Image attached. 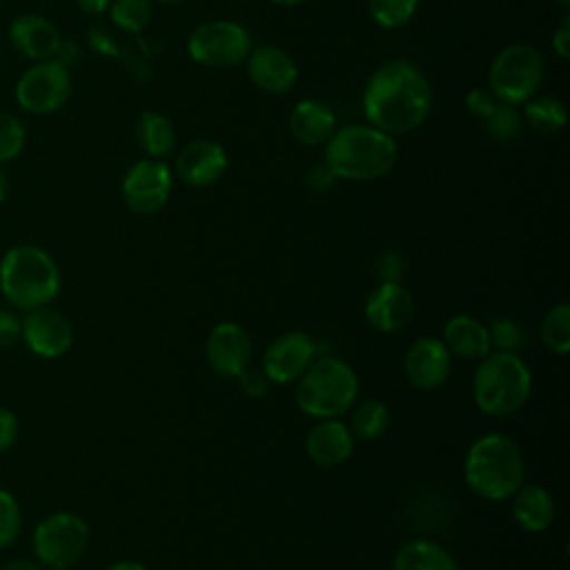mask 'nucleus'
<instances>
[{
  "label": "nucleus",
  "mask_w": 570,
  "mask_h": 570,
  "mask_svg": "<svg viewBox=\"0 0 570 570\" xmlns=\"http://www.w3.org/2000/svg\"><path fill=\"white\" fill-rule=\"evenodd\" d=\"M430 109V80L407 60L381 65L363 89V114L367 122L390 136L421 127Z\"/></svg>",
  "instance_id": "obj_1"
},
{
  "label": "nucleus",
  "mask_w": 570,
  "mask_h": 570,
  "mask_svg": "<svg viewBox=\"0 0 570 570\" xmlns=\"http://www.w3.org/2000/svg\"><path fill=\"white\" fill-rule=\"evenodd\" d=\"M399 158L394 136L372 125H343L325 142L323 160L341 180L365 183L392 171Z\"/></svg>",
  "instance_id": "obj_2"
},
{
  "label": "nucleus",
  "mask_w": 570,
  "mask_h": 570,
  "mask_svg": "<svg viewBox=\"0 0 570 570\" xmlns=\"http://www.w3.org/2000/svg\"><path fill=\"white\" fill-rule=\"evenodd\" d=\"M463 476L470 490L485 501L510 499L525 483L521 445L503 432L479 436L465 452Z\"/></svg>",
  "instance_id": "obj_3"
},
{
  "label": "nucleus",
  "mask_w": 570,
  "mask_h": 570,
  "mask_svg": "<svg viewBox=\"0 0 570 570\" xmlns=\"http://www.w3.org/2000/svg\"><path fill=\"white\" fill-rule=\"evenodd\" d=\"M0 292L18 309L49 305L60 292V269L38 245H16L0 261Z\"/></svg>",
  "instance_id": "obj_4"
},
{
  "label": "nucleus",
  "mask_w": 570,
  "mask_h": 570,
  "mask_svg": "<svg viewBox=\"0 0 570 570\" xmlns=\"http://www.w3.org/2000/svg\"><path fill=\"white\" fill-rule=\"evenodd\" d=\"M532 394V374L517 352H490L472 376L474 405L488 416L519 412Z\"/></svg>",
  "instance_id": "obj_5"
},
{
  "label": "nucleus",
  "mask_w": 570,
  "mask_h": 570,
  "mask_svg": "<svg viewBox=\"0 0 570 570\" xmlns=\"http://www.w3.org/2000/svg\"><path fill=\"white\" fill-rule=\"evenodd\" d=\"M358 396L356 372L338 356H316L296 381V405L314 419H338Z\"/></svg>",
  "instance_id": "obj_6"
},
{
  "label": "nucleus",
  "mask_w": 570,
  "mask_h": 570,
  "mask_svg": "<svg viewBox=\"0 0 570 570\" xmlns=\"http://www.w3.org/2000/svg\"><path fill=\"white\" fill-rule=\"evenodd\" d=\"M543 71L546 65L539 49L523 42L508 45L490 62L488 89L499 102L519 107L537 94Z\"/></svg>",
  "instance_id": "obj_7"
},
{
  "label": "nucleus",
  "mask_w": 570,
  "mask_h": 570,
  "mask_svg": "<svg viewBox=\"0 0 570 570\" xmlns=\"http://www.w3.org/2000/svg\"><path fill=\"white\" fill-rule=\"evenodd\" d=\"M89 546V525L73 512H53L33 530V554L40 566L62 568L73 566Z\"/></svg>",
  "instance_id": "obj_8"
},
{
  "label": "nucleus",
  "mask_w": 570,
  "mask_h": 570,
  "mask_svg": "<svg viewBox=\"0 0 570 570\" xmlns=\"http://www.w3.org/2000/svg\"><path fill=\"white\" fill-rule=\"evenodd\" d=\"M252 51L249 33L232 20H209L198 24L187 40V53L196 65L227 69L245 62Z\"/></svg>",
  "instance_id": "obj_9"
},
{
  "label": "nucleus",
  "mask_w": 570,
  "mask_h": 570,
  "mask_svg": "<svg viewBox=\"0 0 570 570\" xmlns=\"http://www.w3.org/2000/svg\"><path fill=\"white\" fill-rule=\"evenodd\" d=\"M16 102L33 116H49L65 107L71 96L69 69L58 60H40L16 82Z\"/></svg>",
  "instance_id": "obj_10"
},
{
  "label": "nucleus",
  "mask_w": 570,
  "mask_h": 570,
  "mask_svg": "<svg viewBox=\"0 0 570 570\" xmlns=\"http://www.w3.org/2000/svg\"><path fill=\"white\" fill-rule=\"evenodd\" d=\"M125 205L140 216L156 214L165 207L171 194V171L163 160H136L120 183Z\"/></svg>",
  "instance_id": "obj_11"
},
{
  "label": "nucleus",
  "mask_w": 570,
  "mask_h": 570,
  "mask_svg": "<svg viewBox=\"0 0 570 570\" xmlns=\"http://www.w3.org/2000/svg\"><path fill=\"white\" fill-rule=\"evenodd\" d=\"M316 356V341L303 330H289L267 345L261 370L269 383H296Z\"/></svg>",
  "instance_id": "obj_12"
},
{
  "label": "nucleus",
  "mask_w": 570,
  "mask_h": 570,
  "mask_svg": "<svg viewBox=\"0 0 570 570\" xmlns=\"http://www.w3.org/2000/svg\"><path fill=\"white\" fill-rule=\"evenodd\" d=\"M205 358L220 379H236L252 361V338L247 330L234 321L214 325L205 341Z\"/></svg>",
  "instance_id": "obj_13"
},
{
  "label": "nucleus",
  "mask_w": 570,
  "mask_h": 570,
  "mask_svg": "<svg viewBox=\"0 0 570 570\" xmlns=\"http://www.w3.org/2000/svg\"><path fill=\"white\" fill-rule=\"evenodd\" d=\"M20 338L36 356L58 358L71 347L73 330L60 312L45 305L24 314Z\"/></svg>",
  "instance_id": "obj_14"
},
{
  "label": "nucleus",
  "mask_w": 570,
  "mask_h": 570,
  "mask_svg": "<svg viewBox=\"0 0 570 570\" xmlns=\"http://www.w3.org/2000/svg\"><path fill=\"white\" fill-rule=\"evenodd\" d=\"M365 321L372 330L394 334L414 316V296L403 283H379L365 298Z\"/></svg>",
  "instance_id": "obj_15"
},
{
  "label": "nucleus",
  "mask_w": 570,
  "mask_h": 570,
  "mask_svg": "<svg viewBox=\"0 0 570 570\" xmlns=\"http://www.w3.org/2000/svg\"><path fill=\"white\" fill-rule=\"evenodd\" d=\"M403 370L414 387L436 390L448 381L452 372V354L441 338L421 336L405 352Z\"/></svg>",
  "instance_id": "obj_16"
},
{
  "label": "nucleus",
  "mask_w": 570,
  "mask_h": 570,
  "mask_svg": "<svg viewBox=\"0 0 570 570\" xmlns=\"http://www.w3.org/2000/svg\"><path fill=\"white\" fill-rule=\"evenodd\" d=\"M249 80L265 94H287L298 80V67L294 58L276 45H261L245 58Z\"/></svg>",
  "instance_id": "obj_17"
},
{
  "label": "nucleus",
  "mask_w": 570,
  "mask_h": 570,
  "mask_svg": "<svg viewBox=\"0 0 570 570\" xmlns=\"http://www.w3.org/2000/svg\"><path fill=\"white\" fill-rule=\"evenodd\" d=\"M174 167L183 183L191 187H209L227 171V151L216 140L198 138L176 154Z\"/></svg>",
  "instance_id": "obj_18"
},
{
  "label": "nucleus",
  "mask_w": 570,
  "mask_h": 570,
  "mask_svg": "<svg viewBox=\"0 0 570 570\" xmlns=\"http://www.w3.org/2000/svg\"><path fill=\"white\" fill-rule=\"evenodd\" d=\"M9 42L24 58L40 62L56 58L62 36L49 18L40 13H20L9 24Z\"/></svg>",
  "instance_id": "obj_19"
},
{
  "label": "nucleus",
  "mask_w": 570,
  "mask_h": 570,
  "mask_svg": "<svg viewBox=\"0 0 570 570\" xmlns=\"http://www.w3.org/2000/svg\"><path fill=\"white\" fill-rule=\"evenodd\" d=\"M354 434L338 419H318L305 436V454L318 468H336L350 459Z\"/></svg>",
  "instance_id": "obj_20"
},
{
  "label": "nucleus",
  "mask_w": 570,
  "mask_h": 570,
  "mask_svg": "<svg viewBox=\"0 0 570 570\" xmlns=\"http://www.w3.org/2000/svg\"><path fill=\"white\" fill-rule=\"evenodd\" d=\"M287 125L292 136L298 142L316 147V145H325L327 138L334 134L336 116L327 102L316 98H305L292 107Z\"/></svg>",
  "instance_id": "obj_21"
},
{
  "label": "nucleus",
  "mask_w": 570,
  "mask_h": 570,
  "mask_svg": "<svg viewBox=\"0 0 570 570\" xmlns=\"http://www.w3.org/2000/svg\"><path fill=\"white\" fill-rule=\"evenodd\" d=\"M441 341L452 356L468 361H481L485 354L492 352L488 325L470 314H456L448 318Z\"/></svg>",
  "instance_id": "obj_22"
},
{
  "label": "nucleus",
  "mask_w": 570,
  "mask_h": 570,
  "mask_svg": "<svg viewBox=\"0 0 570 570\" xmlns=\"http://www.w3.org/2000/svg\"><path fill=\"white\" fill-rule=\"evenodd\" d=\"M512 517L525 532H543L554 521V499L539 483H523L512 497Z\"/></svg>",
  "instance_id": "obj_23"
},
{
  "label": "nucleus",
  "mask_w": 570,
  "mask_h": 570,
  "mask_svg": "<svg viewBox=\"0 0 570 570\" xmlns=\"http://www.w3.org/2000/svg\"><path fill=\"white\" fill-rule=\"evenodd\" d=\"M392 570H459L452 554L436 541L414 539L403 543L392 561Z\"/></svg>",
  "instance_id": "obj_24"
},
{
  "label": "nucleus",
  "mask_w": 570,
  "mask_h": 570,
  "mask_svg": "<svg viewBox=\"0 0 570 570\" xmlns=\"http://www.w3.org/2000/svg\"><path fill=\"white\" fill-rule=\"evenodd\" d=\"M136 140L147 158L163 160L176 149V129L167 116L158 111H142L136 120Z\"/></svg>",
  "instance_id": "obj_25"
},
{
  "label": "nucleus",
  "mask_w": 570,
  "mask_h": 570,
  "mask_svg": "<svg viewBox=\"0 0 570 570\" xmlns=\"http://www.w3.org/2000/svg\"><path fill=\"white\" fill-rule=\"evenodd\" d=\"M350 410L352 412H350L347 428L356 439L374 441V439H379L387 432L392 414H390V407L383 401L367 399V401H361L358 405L354 403Z\"/></svg>",
  "instance_id": "obj_26"
},
{
  "label": "nucleus",
  "mask_w": 570,
  "mask_h": 570,
  "mask_svg": "<svg viewBox=\"0 0 570 570\" xmlns=\"http://www.w3.org/2000/svg\"><path fill=\"white\" fill-rule=\"evenodd\" d=\"M521 118L539 134H554L566 125V107L559 98L552 96H532L523 102Z\"/></svg>",
  "instance_id": "obj_27"
},
{
  "label": "nucleus",
  "mask_w": 570,
  "mask_h": 570,
  "mask_svg": "<svg viewBox=\"0 0 570 570\" xmlns=\"http://www.w3.org/2000/svg\"><path fill=\"white\" fill-rule=\"evenodd\" d=\"M541 341L543 345L559 356L570 352V305L557 303L552 305L541 321Z\"/></svg>",
  "instance_id": "obj_28"
},
{
  "label": "nucleus",
  "mask_w": 570,
  "mask_h": 570,
  "mask_svg": "<svg viewBox=\"0 0 570 570\" xmlns=\"http://www.w3.org/2000/svg\"><path fill=\"white\" fill-rule=\"evenodd\" d=\"M109 16L118 29L138 33L151 20V0H111Z\"/></svg>",
  "instance_id": "obj_29"
},
{
  "label": "nucleus",
  "mask_w": 570,
  "mask_h": 570,
  "mask_svg": "<svg viewBox=\"0 0 570 570\" xmlns=\"http://www.w3.org/2000/svg\"><path fill=\"white\" fill-rule=\"evenodd\" d=\"M370 16L383 29H399L412 20L419 0H370Z\"/></svg>",
  "instance_id": "obj_30"
},
{
  "label": "nucleus",
  "mask_w": 570,
  "mask_h": 570,
  "mask_svg": "<svg viewBox=\"0 0 570 570\" xmlns=\"http://www.w3.org/2000/svg\"><path fill=\"white\" fill-rule=\"evenodd\" d=\"M483 122H485L483 127H485L488 136L499 142H512L523 129L521 114L517 111V107L505 105V102H499L494 107V111Z\"/></svg>",
  "instance_id": "obj_31"
},
{
  "label": "nucleus",
  "mask_w": 570,
  "mask_h": 570,
  "mask_svg": "<svg viewBox=\"0 0 570 570\" xmlns=\"http://www.w3.org/2000/svg\"><path fill=\"white\" fill-rule=\"evenodd\" d=\"M27 142V129L13 114L0 111V165L18 158Z\"/></svg>",
  "instance_id": "obj_32"
},
{
  "label": "nucleus",
  "mask_w": 570,
  "mask_h": 570,
  "mask_svg": "<svg viewBox=\"0 0 570 570\" xmlns=\"http://www.w3.org/2000/svg\"><path fill=\"white\" fill-rule=\"evenodd\" d=\"M20 525H22V512L16 497L0 488V550L9 548L18 539Z\"/></svg>",
  "instance_id": "obj_33"
},
{
  "label": "nucleus",
  "mask_w": 570,
  "mask_h": 570,
  "mask_svg": "<svg viewBox=\"0 0 570 570\" xmlns=\"http://www.w3.org/2000/svg\"><path fill=\"white\" fill-rule=\"evenodd\" d=\"M488 336L494 352H517L523 345V330L512 318H494L488 325Z\"/></svg>",
  "instance_id": "obj_34"
},
{
  "label": "nucleus",
  "mask_w": 570,
  "mask_h": 570,
  "mask_svg": "<svg viewBox=\"0 0 570 570\" xmlns=\"http://www.w3.org/2000/svg\"><path fill=\"white\" fill-rule=\"evenodd\" d=\"M497 105H499V100L494 98V94H492L490 89L474 87V89L468 91V96H465V107H468V111H470L474 118H479V120H485V118L494 111Z\"/></svg>",
  "instance_id": "obj_35"
},
{
  "label": "nucleus",
  "mask_w": 570,
  "mask_h": 570,
  "mask_svg": "<svg viewBox=\"0 0 570 570\" xmlns=\"http://www.w3.org/2000/svg\"><path fill=\"white\" fill-rule=\"evenodd\" d=\"M403 269H405V263L396 252H385L376 261V274L381 283H401Z\"/></svg>",
  "instance_id": "obj_36"
},
{
  "label": "nucleus",
  "mask_w": 570,
  "mask_h": 570,
  "mask_svg": "<svg viewBox=\"0 0 570 570\" xmlns=\"http://www.w3.org/2000/svg\"><path fill=\"white\" fill-rule=\"evenodd\" d=\"M236 379H238V385H240L243 394H247L252 399L263 396L267 392V385H269V379L265 376V372L256 370V367H249V365Z\"/></svg>",
  "instance_id": "obj_37"
},
{
  "label": "nucleus",
  "mask_w": 570,
  "mask_h": 570,
  "mask_svg": "<svg viewBox=\"0 0 570 570\" xmlns=\"http://www.w3.org/2000/svg\"><path fill=\"white\" fill-rule=\"evenodd\" d=\"M20 334L22 321L9 309H0V347H11L13 343H18Z\"/></svg>",
  "instance_id": "obj_38"
},
{
  "label": "nucleus",
  "mask_w": 570,
  "mask_h": 570,
  "mask_svg": "<svg viewBox=\"0 0 570 570\" xmlns=\"http://www.w3.org/2000/svg\"><path fill=\"white\" fill-rule=\"evenodd\" d=\"M336 176L332 174V169L327 167V163H316L307 169L305 174V185L312 189V191H327L332 185H334Z\"/></svg>",
  "instance_id": "obj_39"
},
{
  "label": "nucleus",
  "mask_w": 570,
  "mask_h": 570,
  "mask_svg": "<svg viewBox=\"0 0 570 570\" xmlns=\"http://www.w3.org/2000/svg\"><path fill=\"white\" fill-rule=\"evenodd\" d=\"M18 430H20V425H18L16 414L7 407H0V452L9 450L16 443Z\"/></svg>",
  "instance_id": "obj_40"
},
{
  "label": "nucleus",
  "mask_w": 570,
  "mask_h": 570,
  "mask_svg": "<svg viewBox=\"0 0 570 570\" xmlns=\"http://www.w3.org/2000/svg\"><path fill=\"white\" fill-rule=\"evenodd\" d=\"M552 47H554L559 58H568V51H570V16H563V20L559 22V27L552 36Z\"/></svg>",
  "instance_id": "obj_41"
},
{
  "label": "nucleus",
  "mask_w": 570,
  "mask_h": 570,
  "mask_svg": "<svg viewBox=\"0 0 570 570\" xmlns=\"http://www.w3.org/2000/svg\"><path fill=\"white\" fill-rule=\"evenodd\" d=\"M89 42H91V47L98 51V53H109V56H114L116 53V47H114V42H111V38H107V33L105 31H100V29H94L91 33H89Z\"/></svg>",
  "instance_id": "obj_42"
},
{
  "label": "nucleus",
  "mask_w": 570,
  "mask_h": 570,
  "mask_svg": "<svg viewBox=\"0 0 570 570\" xmlns=\"http://www.w3.org/2000/svg\"><path fill=\"white\" fill-rule=\"evenodd\" d=\"M111 0H76V7L87 16H100L109 9Z\"/></svg>",
  "instance_id": "obj_43"
},
{
  "label": "nucleus",
  "mask_w": 570,
  "mask_h": 570,
  "mask_svg": "<svg viewBox=\"0 0 570 570\" xmlns=\"http://www.w3.org/2000/svg\"><path fill=\"white\" fill-rule=\"evenodd\" d=\"M0 570H42V568H40V563H33L27 559H13V561L4 563Z\"/></svg>",
  "instance_id": "obj_44"
},
{
  "label": "nucleus",
  "mask_w": 570,
  "mask_h": 570,
  "mask_svg": "<svg viewBox=\"0 0 570 570\" xmlns=\"http://www.w3.org/2000/svg\"><path fill=\"white\" fill-rule=\"evenodd\" d=\"M107 570H149L147 566L138 563V561H116L114 566H109Z\"/></svg>",
  "instance_id": "obj_45"
},
{
  "label": "nucleus",
  "mask_w": 570,
  "mask_h": 570,
  "mask_svg": "<svg viewBox=\"0 0 570 570\" xmlns=\"http://www.w3.org/2000/svg\"><path fill=\"white\" fill-rule=\"evenodd\" d=\"M7 189H9V180H7V174L0 169V203H2L4 196H7Z\"/></svg>",
  "instance_id": "obj_46"
},
{
  "label": "nucleus",
  "mask_w": 570,
  "mask_h": 570,
  "mask_svg": "<svg viewBox=\"0 0 570 570\" xmlns=\"http://www.w3.org/2000/svg\"><path fill=\"white\" fill-rule=\"evenodd\" d=\"M272 2L278 4V7H298V4H303L307 0H272Z\"/></svg>",
  "instance_id": "obj_47"
},
{
  "label": "nucleus",
  "mask_w": 570,
  "mask_h": 570,
  "mask_svg": "<svg viewBox=\"0 0 570 570\" xmlns=\"http://www.w3.org/2000/svg\"><path fill=\"white\" fill-rule=\"evenodd\" d=\"M160 4H183V2H187V0H158Z\"/></svg>",
  "instance_id": "obj_48"
},
{
  "label": "nucleus",
  "mask_w": 570,
  "mask_h": 570,
  "mask_svg": "<svg viewBox=\"0 0 570 570\" xmlns=\"http://www.w3.org/2000/svg\"><path fill=\"white\" fill-rule=\"evenodd\" d=\"M557 2H559L563 9H568V7H570V0H557Z\"/></svg>",
  "instance_id": "obj_49"
},
{
  "label": "nucleus",
  "mask_w": 570,
  "mask_h": 570,
  "mask_svg": "<svg viewBox=\"0 0 570 570\" xmlns=\"http://www.w3.org/2000/svg\"><path fill=\"white\" fill-rule=\"evenodd\" d=\"M51 570H62V568H51Z\"/></svg>",
  "instance_id": "obj_50"
}]
</instances>
